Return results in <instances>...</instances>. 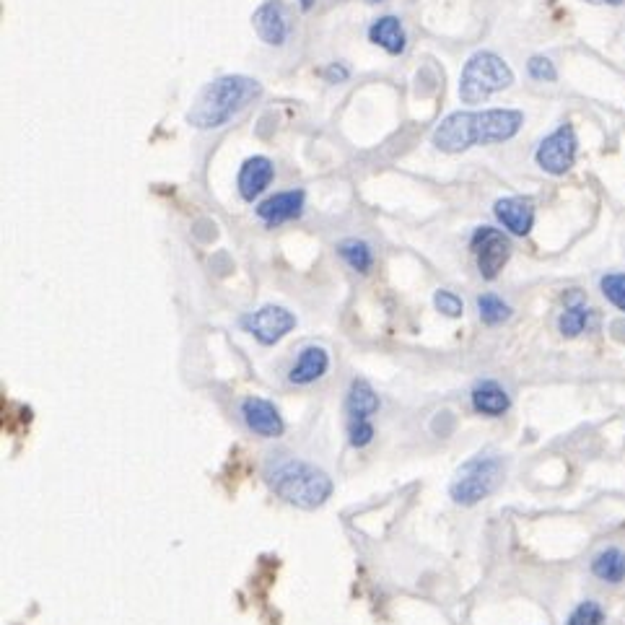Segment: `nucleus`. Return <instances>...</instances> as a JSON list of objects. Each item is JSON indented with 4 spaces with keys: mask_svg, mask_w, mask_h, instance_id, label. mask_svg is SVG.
I'll use <instances>...</instances> for the list:
<instances>
[{
    "mask_svg": "<svg viewBox=\"0 0 625 625\" xmlns=\"http://www.w3.org/2000/svg\"><path fill=\"white\" fill-rule=\"evenodd\" d=\"M524 115L517 109H485V112H454L434 130V146L444 154H460L472 146L509 141L522 128Z\"/></svg>",
    "mask_w": 625,
    "mask_h": 625,
    "instance_id": "obj_1",
    "label": "nucleus"
},
{
    "mask_svg": "<svg viewBox=\"0 0 625 625\" xmlns=\"http://www.w3.org/2000/svg\"><path fill=\"white\" fill-rule=\"evenodd\" d=\"M262 475L275 496L299 509H319L335 491L332 478L325 470L291 454H270Z\"/></svg>",
    "mask_w": 625,
    "mask_h": 625,
    "instance_id": "obj_2",
    "label": "nucleus"
},
{
    "mask_svg": "<svg viewBox=\"0 0 625 625\" xmlns=\"http://www.w3.org/2000/svg\"><path fill=\"white\" fill-rule=\"evenodd\" d=\"M262 94V86L255 78L224 76L208 83L198 94L192 109L187 112V122L198 130L221 128L234 115H239L252 99Z\"/></svg>",
    "mask_w": 625,
    "mask_h": 625,
    "instance_id": "obj_3",
    "label": "nucleus"
},
{
    "mask_svg": "<svg viewBox=\"0 0 625 625\" xmlns=\"http://www.w3.org/2000/svg\"><path fill=\"white\" fill-rule=\"evenodd\" d=\"M514 83V73L504 58L496 52H475L467 60L460 78V99L465 104H483L496 91L509 89Z\"/></svg>",
    "mask_w": 625,
    "mask_h": 625,
    "instance_id": "obj_4",
    "label": "nucleus"
},
{
    "mask_svg": "<svg viewBox=\"0 0 625 625\" xmlns=\"http://www.w3.org/2000/svg\"><path fill=\"white\" fill-rule=\"evenodd\" d=\"M504 470L506 467L501 457H496V454H478V457L467 460L457 470L452 485H449V496L454 498V504L460 506L480 504L504 480Z\"/></svg>",
    "mask_w": 625,
    "mask_h": 625,
    "instance_id": "obj_5",
    "label": "nucleus"
},
{
    "mask_svg": "<svg viewBox=\"0 0 625 625\" xmlns=\"http://www.w3.org/2000/svg\"><path fill=\"white\" fill-rule=\"evenodd\" d=\"M576 133L571 125H561V128L555 130V133H550L548 138H545L543 143H540V148H537V164H540V169H545L548 174H555V177H561V174H566L571 166H574L576 161Z\"/></svg>",
    "mask_w": 625,
    "mask_h": 625,
    "instance_id": "obj_6",
    "label": "nucleus"
},
{
    "mask_svg": "<svg viewBox=\"0 0 625 625\" xmlns=\"http://www.w3.org/2000/svg\"><path fill=\"white\" fill-rule=\"evenodd\" d=\"M472 252L478 257V270L485 281L498 278V273L504 270V265L511 257V242L498 229L483 226L472 236Z\"/></svg>",
    "mask_w": 625,
    "mask_h": 625,
    "instance_id": "obj_7",
    "label": "nucleus"
},
{
    "mask_svg": "<svg viewBox=\"0 0 625 625\" xmlns=\"http://www.w3.org/2000/svg\"><path fill=\"white\" fill-rule=\"evenodd\" d=\"M242 325H244V330H247L255 340H260L262 345H275V343H281L288 332L294 330L296 317L288 312L286 307L268 304V307H262V309H257V312L242 317Z\"/></svg>",
    "mask_w": 625,
    "mask_h": 625,
    "instance_id": "obj_8",
    "label": "nucleus"
},
{
    "mask_svg": "<svg viewBox=\"0 0 625 625\" xmlns=\"http://www.w3.org/2000/svg\"><path fill=\"white\" fill-rule=\"evenodd\" d=\"M239 413H242L249 431L262 436V439H278L283 434V428H286L281 410L275 408L270 400H265V397H244L239 402Z\"/></svg>",
    "mask_w": 625,
    "mask_h": 625,
    "instance_id": "obj_9",
    "label": "nucleus"
},
{
    "mask_svg": "<svg viewBox=\"0 0 625 625\" xmlns=\"http://www.w3.org/2000/svg\"><path fill=\"white\" fill-rule=\"evenodd\" d=\"M252 26H255L257 37L265 42V45L281 47L288 37V21L286 11L278 0H265L260 8L252 16Z\"/></svg>",
    "mask_w": 625,
    "mask_h": 625,
    "instance_id": "obj_10",
    "label": "nucleus"
},
{
    "mask_svg": "<svg viewBox=\"0 0 625 625\" xmlns=\"http://www.w3.org/2000/svg\"><path fill=\"white\" fill-rule=\"evenodd\" d=\"M327 369H330V353L322 345H307L288 371V382L296 387H307L325 377Z\"/></svg>",
    "mask_w": 625,
    "mask_h": 625,
    "instance_id": "obj_11",
    "label": "nucleus"
},
{
    "mask_svg": "<svg viewBox=\"0 0 625 625\" xmlns=\"http://www.w3.org/2000/svg\"><path fill=\"white\" fill-rule=\"evenodd\" d=\"M301 211H304V192L288 190V192H278V195L268 198L265 203H260L257 216H260L268 226H278V224H286V221L299 218Z\"/></svg>",
    "mask_w": 625,
    "mask_h": 625,
    "instance_id": "obj_12",
    "label": "nucleus"
},
{
    "mask_svg": "<svg viewBox=\"0 0 625 625\" xmlns=\"http://www.w3.org/2000/svg\"><path fill=\"white\" fill-rule=\"evenodd\" d=\"M273 161L265 159V156H252L242 164L239 169V179H236V187H239V195L244 200H255L257 195L268 190V185L273 182Z\"/></svg>",
    "mask_w": 625,
    "mask_h": 625,
    "instance_id": "obj_13",
    "label": "nucleus"
},
{
    "mask_svg": "<svg viewBox=\"0 0 625 625\" xmlns=\"http://www.w3.org/2000/svg\"><path fill=\"white\" fill-rule=\"evenodd\" d=\"M496 218L514 236H527L535 224V205L527 198H504L496 203Z\"/></svg>",
    "mask_w": 625,
    "mask_h": 625,
    "instance_id": "obj_14",
    "label": "nucleus"
},
{
    "mask_svg": "<svg viewBox=\"0 0 625 625\" xmlns=\"http://www.w3.org/2000/svg\"><path fill=\"white\" fill-rule=\"evenodd\" d=\"M470 400H472L475 413L488 415V418H501V415L511 408L509 392H506L498 382H491V379H488V382L475 384Z\"/></svg>",
    "mask_w": 625,
    "mask_h": 625,
    "instance_id": "obj_15",
    "label": "nucleus"
},
{
    "mask_svg": "<svg viewBox=\"0 0 625 625\" xmlns=\"http://www.w3.org/2000/svg\"><path fill=\"white\" fill-rule=\"evenodd\" d=\"M345 408H348L351 421H371V415L379 410V395L366 379H353Z\"/></svg>",
    "mask_w": 625,
    "mask_h": 625,
    "instance_id": "obj_16",
    "label": "nucleus"
},
{
    "mask_svg": "<svg viewBox=\"0 0 625 625\" xmlns=\"http://www.w3.org/2000/svg\"><path fill=\"white\" fill-rule=\"evenodd\" d=\"M369 39L374 45L382 47V50L390 52V55H400L405 50V42H408L405 29H402L397 16H384V19L374 21L369 29Z\"/></svg>",
    "mask_w": 625,
    "mask_h": 625,
    "instance_id": "obj_17",
    "label": "nucleus"
},
{
    "mask_svg": "<svg viewBox=\"0 0 625 625\" xmlns=\"http://www.w3.org/2000/svg\"><path fill=\"white\" fill-rule=\"evenodd\" d=\"M592 574L607 584H620L625 579V553L620 548L602 550L592 561Z\"/></svg>",
    "mask_w": 625,
    "mask_h": 625,
    "instance_id": "obj_18",
    "label": "nucleus"
},
{
    "mask_svg": "<svg viewBox=\"0 0 625 625\" xmlns=\"http://www.w3.org/2000/svg\"><path fill=\"white\" fill-rule=\"evenodd\" d=\"M338 252L356 273H369L371 265H374V252H371L369 244L361 242V239H345L338 247Z\"/></svg>",
    "mask_w": 625,
    "mask_h": 625,
    "instance_id": "obj_19",
    "label": "nucleus"
},
{
    "mask_svg": "<svg viewBox=\"0 0 625 625\" xmlns=\"http://www.w3.org/2000/svg\"><path fill=\"white\" fill-rule=\"evenodd\" d=\"M478 312L480 319H483L488 327L501 325V322H506V319L511 317V307L504 299H498L496 294L478 296Z\"/></svg>",
    "mask_w": 625,
    "mask_h": 625,
    "instance_id": "obj_20",
    "label": "nucleus"
},
{
    "mask_svg": "<svg viewBox=\"0 0 625 625\" xmlns=\"http://www.w3.org/2000/svg\"><path fill=\"white\" fill-rule=\"evenodd\" d=\"M589 322V309L587 307H566V312L558 319V330L566 335V338H576L584 332Z\"/></svg>",
    "mask_w": 625,
    "mask_h": 625,
    "instance_id": "obj_21",
    "label": "nucleus"
},
{
    "mask_svg": "<svg viewBox=\"0 0 625 625\" xmlns=\"http://www.w3.org/2000/svg\"><path fill=\"white\" fill-rule=\"evenodd\" d=\"M602 294L605 299L625 312V273H610L602 278Z\"/></svg>",
    "mask_w": 625,
    "mask_h": 625,
    "instance_id": "obj_22",
    "label": "nucleus"
},
{
    "mask_svg": "<svg viewBox=\"0 0 625 625\" xmlns=\"http://www.w3.org/2000/svg\"><path fill=\"white\" fill-rule=\"evenodd\" d=\"M602 620H605L602 607L597 605V602L587 600V602H581V605L576 607L566 625H602Z\"/></svg>",
    "mask_w": 625,
    "mask_h": 625,
    "instance_id": "obj_23",
    "label": "nucleus"
},
{
    "mask_svg": "<svg viewBox=\"0 0 625 625\" xmlns=\"http://www.w3.org/2000/svg\"><path fill=\"white\" fill-rule=\"evenodd\" d=\"M434 304H436V309H439L441 314H447V317H460V314L465 312L462 299L457 294H452V291H436Z\"/></svg>",
    "mask_w": 625,
    "mask_h": 625,
    "instance_id": "obj_24",
    "label": "nucleus"
},
{
    "mask_svg": "<svg viewBox=\"0 0 625 625\" xmlns=\"http://www.w3.org/2000/svg\"><path fill=\"white\" fill-rule=\"evenodd\" d=\"M348 436H351V444L356 449L369 447L371 441H374V423L371 421H351Z\"/></svg>",
    "mask_w": 625,
    "mask_h": 625,
    "instance_id": "obj_25",
    "label": "nucleus"
},
{
    "mask_svg": "<svg viewBox=\"0 0 625 625\" xmlns=\"http://www.w3.org/2000/svg\"><path fill=\"white\" fill-rule=\"evenodd\" d=\"M527 71H530V76L537 78V81H555V78H558L555 65L550 63L548 58H543V55L532 58L530 63H527Z\"/></svg>",
    "mask_w": 625,
    "mask_h": 625,
    "instance_id": "obj_26",
    "label": "nucleus"
},
{
    "mask_svg": "<svg viewBox=\"0 0 625 625\" xmlns=\"http://www.w3.org/2000/svg\"><path fill=\"white\" fill-rule=\"evenodd\" d=\"M327 78H338V81H345V78H348V71H345V68H338V65H330V68H327Z\"/></svg>",
    "mask_w": 625,
    "mask_h": 625,
    "instance_id": "obj_27",
    "label": "nucleus"
},
{
    "mask_svg": "<svg viewBox=\"0 0 625 625\" xmlns=\"http://www.w3.org/2000/svg\"><path fill=\"white\" fill-rule=\"evenodd\" d=\"M592 3H607V6H623L625 0H592Z\"/></svg>",
    "mask_w": 625,
    "mask_h": 625,
    "instance_id": "obj_28",
    "label": "nucleus"
},
{
    "mask_svg": "<svg viewBox=\"0 0 625 625\" xmlns=\"http://www.w3.org/2000/svg\"><path fill=\"white\" fill-rule=\"evenodd\" d=\"M301 3V8H304V11H309V8L314 6V0H299Z\"/></svg>",
    "mask_w": 625,
    "mask_h": 625,
    "instance_id": "obj_29",
    "label": "nucleus"
},
{
    "mask_svg": "<svg viewBox=\"0 0 625 625\" xmlns=\"http://www.w3.org/2000/svg\"><path fill=\"white\" fill-rule=\"evenodd\" d=\"M369 3H382V0H369Z\"/></svg>",
    "mask_w": 625,
    "mask_h": 625,
    "instance_id": "obj_30",
    "label": "nucleus"
}]
</instances>
